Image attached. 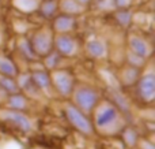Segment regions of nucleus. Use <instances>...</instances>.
<instances>
[{
	"label": "nucleus",
	"mask_w": 155,
	"mask_h": 149,
	"mask_svg": "<svg viewBox=\"0 0 155 149\" xmlns=\"http://www.w3.org/2000/svg\"><path fill=\"white\" fill-rule=\"evenodd\" d=\"M0 73L5 77H12L16 74V68L11 62H8V60H5V59H2L0 60Z\"/></svg>",
	"instance_id": "obj_11"
},
{
	"label": "nucleus",
	"mask_w": 155,
	"mask_h": 149,
	"mask_svg": "<svg viewBox=\"0 0 155 149\" xmlns=\"http://www.w3.org/2000/svg\"><path fill=\"white\" fill-rule=\"evenodd\" d=\"M79 2H80V3H86V2H87V0H79Z\"/></svg>",
	"instance_id": "obj_19"
},
{
	"label": "nucleus",
	"mask_w": 155,
	"mask_h": 149,
	"mask_svg": "<svg viewBox=\"0 0 155 149\" xmlns=\"http://www.w3.org/2000/svg\"><path fill=\"white\" fill-rule=\"evenodd\" d=\"M76 101L83 109L90 111L97 104V93L90 89H80L76 93Z\"/></svg>",
	"instance_id": "obj_2"
},
{
	"label": "nucleus",
	"mask_w": 155,
	"mask_h": 149,
	"mask_svg": "<svg viewBox=\"0 0 155 149\" xmlns=\"http://www.w3.org/2000/svg\"><path fill=\"white\" fill-rule=\"evenodd\" d=\"M116 116H117V112H116L114 108H112V107L105 108L104 111L98 115V118H97V125L105 126V125H107V123H110L112 120H114Z\"/></svg>",
	"instance_id": "obj_7"
},
{
	"label": "nucleus",
	"mask_w": 155,
	"mask_h": 149,
	"mask_svg": "<svg viewBox=\"0 0 155 149\" xmlns=\"http://www.w3.org/2000/svg\"><path fill=\"white\" fill-rule=\"evenodd\" d=\"M54 25H56V29H59V30H67L74 26V18L70 15L59 16Z\"/></svg>",
	"instance_id": "obj_10"
},
{
	"label": "nucleus",
	"mask_w": 155,
	"mask_h": 149,
	"mask_svg": "<svg viewBox=\"0 0 155 149\" xmlns=\"http://www.w3.org/2000/svg\"><path fill=\"white\" fill-rule=\"evenodd\" d=\"M87 49L93 56H101V55H104V51H105L104 45L99 41H90L87 44Z\"/></svg>",
	"instance_id": "obj_14"
},
{
	"label": "nucleus",
	"mask_w": 155,
	"mask_h": 149,
	"mask_svg": "<svg viewBox=\"0 0 155 149\" xmlns=\"http://www.w3.org/2000/svg\"><path fill=\"white\" fill-rule=\"evenodd\" d=\"M131 48H132V51L140 57L147 56V54H148L147 45H146V43L142 41L140 38H132L131 40Z\"/></svg>",
	"instance_id": "obj_8"
},
{
	"label": "nucleus",
	"mask_w": 155,
	"mask_h": 149,
	"mask_svg": "<svg viewBox=\"0 0 155 149\" xmlns=\"http://www.w3.org/2000/svg\"><path fill=\"white\" fill-rule=\"evenodd\" d=\"M5 118H7V119H10L14 125L19 126L22 130H25V131H29L30 130V122H29V119H27L25 115L18 114V112H8V114L5 115Z\"/></svg>",
	"instance_id": "obj_5"
},
{
	"label": "nucleus",
	"mask_w": 155,
	"mask_h": 149,
	"mask_svg": "<svg viewBox=\"0 0 155 149\" xmlns=\"http://www.w3.org/2000/svg\"><path fill=\"white\" fill-rule=\"evenodd\" d=\"M54 11H56V4L54 3H45V5L42 7V12L48 16L54 15Z\"/></svg>",
	"instance_id": "obj_16"
},
{
	"label": "nucleus",
	"mask_w": 155,
	"mask_h": 149,
	"mask_svg": "<svg viewBox=\"0 0 155 149\" xmlns=\"http://www.w3.org/2000/svg\"><path fill=\"white\" fill-rule=\"evenodd\" d=\"M65 114H67V118L70 119V122L75 126L78 130L83 131V133H90L91 131L90 122L86 119L84 115H83L79 109H76L75 107L68 106L67 109H65Z\"/></svg>",
	"instance_id": "obj_1"
},
{
	"label": "nucleus",
	"mask_w": 155,
	"mask_h": 149,
	"mask_svg": "<svg viewBox=\"0 0 155 149\" xmlns=\"http://www.w3.org/2000/svg\"><path fill=\"white\" fill-rule=\"evenodd\" d=\"M139 92L142 95V97L147 101H151L154 99L155 95V79L153 74L143 77L142 81L139 84Z\"/></svg>",
	"instance_id": "obj_3"
},
{
	"label": "nucleus",
	"mask_w": 155,
	"mask_h": 149,
	"mask_svg": "<svg viewBox=\"0 0 155 149\" xmlns=\"http://www.w3.org/2000/svg\"><path fill=\"white\" fill-rule=\"evenodd\" d=\"M54 84H56V88L63 95L71 93V89H72V78L67 73H57L54 75Z\"/></svg>",
	"instance_id": "obj_4"
},
{
	"label": "nucleus",
	"mask_w": 155,
	"mask_h": 149,
	"mask_svg": "<svg viewBox=\"0 0 155 149\" xmlns=\"http://www.w3.org/2000/svg\"><path fill=\"white\" fill-rule=\"evenodd\" d=\"M0 86H2L5 92L11 93V95H14V93L18 92V86H16L15 81L11 79V78H8V77H3V78H0Z\"/></svg>",
	"instance_id": "obj_12"
},
{
	"label": "nucleus",
	"mask_w": 155,
	"mask_h": 149,
	"mask_svg": "<svg viewBox=\"0 0 155 149\" xmlns=\"http://www.w3.org/2000/svg\"><path fill=\"white\" fill-rule=\"evenodd\" d=\"M10 106L12 107V108H18V109L23 108V107H25L23 97H22V96H16L15 93H14V96L10 99Z\"/></svg>",
	"instance_id": "obj_15"
},
{
	"label": "nucleus",
	"mask_w": 155,
	"mask_h": 149,
	"mask_svg": "<svg viewBox=\"0 0 155 149\" xmlns=\"http://www.w3.org/2000/svg\"><path fill=\"white\" fill-rule=\"evenodd\" d=\"M116 3H117V5H124L125 4V0H116Z\"/></svg>",
	"instance_id": "obj_18"
},
{
	"label": "nucleus",
	"mask_w": 155,
	"mask_h": 149,
	"mask_svg": "<svg viewBox=\"0 0 155 149\" xmlns=\"http://www.w3.org/2000/svg\"><path fill=\"white\" fill-rule=\"evenodd\" d=\"M56 44H57V49L64 55L71 54V52L74 51V47H75L74 40L71 37H68V36H61V37H59Z\"/></svg>",
	"instance_id": "obj_6"
},
{
	"label": "nucleus",
	"mask_w": 155,
	"mask_h": 149,
	"mask_svg": "<svg viewBox=\"0 0 155 149\" xmlns=\"http://www.w3.org/2000/svg\"><path fill=\"white\" fill-rule=\"evenodd\" d=\"M49 48H51V44L49 40L45 36H37L34 40V51H37L38 54H48Z\"/></svg>",
	"instance_id": "obj_9"
},
{
	"label": "nucleus",
	"mask_w": 155,
	"mask_h": 149,
	"mask_svg": "<svg viewBox=\"0 0 155 149\" xmlns=\"http://www.w3.org/2000/svg\"><path fill=\"white\" fill-rule=\"evenodd\" d=\"M33 82H34L35 85H38L40 88H46L49 86V77L46 73H42V71H38V73H35L34 75H33Z\"/></svg>",
	"instance_id": "obj_13"
},
{
	"label": "nucleus",
	"mask_w": 155,
	"mask_h": 149,
	"mask_svg": "<svg viewBox=\"0 0 155 149\" xmlns=\"http://www.w3.org/2000/svg\"><path fill=\"white\" fill-rule=\"evenodd\" d=\"M117 18H118V21H120V23H123V25H128L129 21H131V15H129V12H127V11L118 12Z\"/></svg>",
	"instance_id": "obj_17"
}]
</instances>
